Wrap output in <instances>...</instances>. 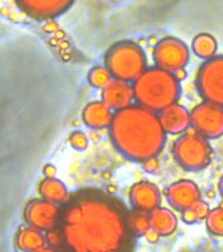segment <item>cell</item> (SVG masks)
Returning <instances> with one entry per match:
<instances>
[{
    "instance_id": "6da1fadb",
    "label": "cell",
    "mask_w": 223,
    "mask_h": 252,
    "mask_svg": "<svg viewBox=\"0 0 223 252\" xmlns=\"http://www.w3.org/2000/svg\"><path fill=\"white\" fill-rule=\"evenodd\" d=\"M121 198L97 188L71 193L62 206L58 230L62 252H134L137 236Z\"/></svg>"
},
{
    "instance_id": "9c48e42d",
    "label": "cell",
    "mask_w": 223,
    "mask_h": 252,
    "mask_svg": "<svg viewBox=\"0 0 223 252\" xmlns=\"http://www.w3.org/2000/svg\"><path fill=\"white\" fill-rule=\"evenodd\" d=\"M191 121L196 133L206 139L223 135V108L212 102L198 104L191 112Z\"/></svg>"
},
{
    "instance_id": "ac0fdd59",
    "label": "cell",
    "mask_w": 223,
    "mask_h": 252,
    "mask_svg": "<svg viewBox=\"0 0 223 252\" xmlns=\"http://www.w3.org/2000/svg\"><path fill=\"white\" fill-rule=\"evenodd\" d=\"M151 230L159 236H169L176 231L177 217L172 210L165 208H158L150 213Z\"/></svg>"
},
{
    "instance_id": "44dd1931",
    "label": "cell",
    "mask_w": 223,
    "mask_h": 252,
    "mask_svg": "<svg viewBox=\"0 0 223 252\" xmlns=\"http://www.w3.org/2000/svg\"><path fill=\"white\" fill-rule=\"evenodd\" d=\"M209 213H210V208H209V205L205 202V201L200 200L198 202L191 206L189 209L184 210V212L181 213V218L184 220L185 223H197V222H200L201 220H206L209 216Z\"/></svg>"
},
{
    "instance_id": "7c38bea8",
    "label": "cell",
    "mask_w": 223,
    "mask_h": 252,
    "mask_svg": "<svg viewBox=\"0 0 223 252\" xmlns=\"http://www.w3.org/2000/svg\"><path fill=\"white\" fill-rule=\"evenodd\" d=\"M129 200L134 210L151 213L160 205V192L150 181H138L130 188Z\"/></svg>"
},
{
    "instance_id": "5bb4252c",
    "label": "cell",
    "mask_w": 223,
    "mask_h": 252,
    "mask_svg": "<svg viewBox=\"0 0 223 252\" xmlns=\"http://www.w3.org/2000/svg\"><path fill=\"white\" fill-rule=\"evenodd\" d=\"M158 116L165 134H181L192 125L191 112L180 104L169 106Z\"/></svg>"
},
{
    "instance_id": "d4e9b609",
    "label": "cell",
    "mask_w": 223,
    "mask_h": 252,
    "mask_svg": "<svg viewBox=\"0 0 223 252\" xmlns=\"http://www.w3.org/2000/svg\"><path fill=\"white\" fill-rule=\"evenodd\" d=\"M143 164V168L147 172H155L158 168H159V161H158V158H153V159H149L142 163Z\"/></svg>"
},
{
    "instance_id": "cb8c5ba5",
    "label": "cell",
    "mask_w": 223,
    "mask_h": 252,
    "mask_svg": "<svg viewBox=\"0 0 223 252\" xmlns=\"http://www.w3.org/2000/svg\"><path fill=\"white\" fill-rule=\"evenodd\" d=\"M70 143L75 150L82 151V150H86L88 146V138L83 131H74L70 135Z\"/></svg>"
},
{
    "instance_id": "603a6c76",
    "label": "cell",
    "mask_w": 223,
    "mask_h": 252,
    "mask_svg": "<svg viewBox=\"0 0 223 252\" xmlns=\"http://www.w3.org/2000/svg\"><path fill=\"white\" fill-rule=\"evenodd\" d=\"M208 231L214 236H223V208L210 210L206 218Z\"/></svg>"
},
{
    "instance_id": "5b68a950",
    "label": "cell",
    "mask_w": 223,
    "mask_h": 252,
    "mask_svg": "<svg viewBox=\"0 0 223 252\" xmlns=\"http://www.w3.org/2000/svg\"><path fill=\"white\" fill-rule=\"evenodd\" d=\"M212 147L206 138L198 133H185L173 145V157L177 164L187 171H200L212 161Z\"/></svg>"
},
{
    "instance_id": "3957f363",
    "label": "cell",
    "mask_w": 223,
    "mask_h": 252,
    "mask_svg": "<svg viewBox=\"0 0 223 252\" xmlns=\"http://www.w3.org/2000/svg\"><path fill=\"white\" fill-rule=\"evenodd\" d=\"M133 90L138 105L154 113H160L177 104L181 96L180 80L175 74L159 67L147 68L141 78L134 82Z\"/></svg>"
},
{
    "instance_id": "4fadbf2b",
    "label": "cell",
    "mask_w": 223,
    "mask_h": 252,
    "mask_svg": "<svg viewBox=\"0 0 223 252\" xmlns=\"http://www.w3.org/2000/svg\"><path fill=\"white\" fill-rule=\"evenodd\" d=\"M101 97V101L116 113L133 105L131 104L134 100L133 86H130L129 83L113 79L109 86L102 90Z\"/></svg>"
},
{
    "instance_id": "9a60e30c",
    "label": "cell",
    "mask_w": 223,
    "mask_h": 252,
    "mask_svg": "<svg viewBox=\"0 0 223 252\" xmlns=\"http://www.w3.org/2000/svg\"><path fill=\"white\" fill-rule=\"evenodd\" d=\"M114 113L102 101H92L83 109V121L91 129L110 127Z\"/></svg>"
},
{
    "instance_id": "52a82bcc",
    "label": "cell",
    "mask_w": 223,
    "mask_h": 252,
    "mask_svg": "<svg viewBox=\"0 0 223 252\" xmlns=\"http://www.w3.org/2000/svg\"><path fill=\"white\" fill-rule=\"evenodd\" d=\"M154 62L161 70L176 74L184 70L191 58L188 45L176 37H165L154 47Z\"/></svg>"
},
{
    "instance_id": "f1b7e54d",
    "label": "cell",
    "mask_w": 223,
    "mask_h": 252,
    "mask_svg": "<svg viewBox=\"0 0 223 252\" xmlns=\"http://www.w3.org/2000/svg\"><path fill=\"white\" fill-rule=\"evenodd\" d=\"M220 192H221V196L223 197V176L221 179V183H220Z\"/></svg>"
},
{
    "instance_id": "30bf717a",
    "label": "cell",
    "mask_w": 223,
    "mask_h": 252,
    "mask_svg": "<svg viewBox=\"0 0 223 252\" xmlns=\"http://www.w3.org/2000/svg\"><path fill=\"white\" fill-rule=\"evenodd\" d=\"M71 0H23L17 7L35 20H50L62 15L72 7Z\"/></svg>"
},
{
    "instance_id": "4316f807",
    "label": "cell",
    "mask_w": 223,
    "mask_h": 252,
    "mask_svg": "<svg viewBox=\"0 0 223 252\" xmlns=\"http://www.w3.org/2000/svg\"><path fill=\"white\" fill-rule=\"evenodd\" d=\"M146 238H147V240H149V242H157L158 239H159V235H158L157 232L154 231V230H150L149 232H147V234H146Z\"/></svg>"
},
{
    "instance_id": "ffe728a7",
    "label": "cell",
    "mask_w": 223,
    "mask_h": 252,
    "mask_svg": "<svg viewBox=\"0 0 223 252\" xmlns=\"http://www.w3.org/2000/svg\"><path fill=\"white\" fill-rule=\"evenodd\" d=\"M129 226L135 236H146V234L151 230V220L150 213L141 212V210H130L129 212Z\"/></svg>"
},
{
    "instance_id": "8fae6325",
    "label": "cell",
    "mask_w": 223,
    "mask_h": 252,
    "mask_svg": "<svg viewBox=\"0 0 223 252\" xmlns=\"http://www.w3.org/2000/svg\"><path fill=\"white\" fill-rule=\"evenodd\" d=\"M165 196L173 209L183 213L201 200V190L194 181L179 180L169 185Z\"/></svg>"
},
{
    "instance_id": "8992f818",
    "label": "cell",
    "mask_w": 223,
    "mask_h": 252,
    "mask_svg": "<svg viewBox=\"0 0 223 252\" xmlns=\"http://www.w3.org/2000/svg\"><path fill=\"white\" fill-rule=\"evenodd\" d=\"M196 86L205 101L223 108V55L202 63L197 74Z\"/></svg>"
},
{
    "instance_id": "277c9868",
    "label": "cell",
    "mask_w": 223,
    "mask_h": 252,
    "mask_svg": "<svg viewBox=\"0 0 223 252\" xmlns=\"http://www.w3.org/2000/svg\"><path fill=\"white\" fill-rule=\"evenodd\" d=\"M105 67L114 80L135 82L147 70V58L138 43L120 41L106 51Z\"/></svg>"
},
{
    "instance_id": "e0dca14e",
    "label": "cell",
    "mask_w": 223,
    "mask_h": 252,
    "mask_svg": "<svg viewBox=\"0 0 223 252\" xmlns=\"http://www.w3.org/2000/svg\"><path fill=\"white\" fill-rule=\"evenodd\" d=\"M46 243V235L31 226H24L16 234V246L21 252H38Z\"/></svg>"
},
{
    "instance_id": "83f0119b",
    "label": "cell",
    "mask_w": 223,
    "mask_h": 252,
    "mask_svg": "<svg viewBox=\"0 0 223 252\" xmlns=\"http://www.w3.org/2000/svg\"><path fill=\"white\" fill-rule=\"evenodd\" d=\"M38 252H62L61 250H58V248H54V247H45L42 248V250H39Z\"/></svg>"
},
{
    "instance_id": "2e32d148",
    "label": "cell",
    "mask_w": 223,
    "mask_h": 252,
    "mask_svg": "<svg viewBox=\"0 0 223 252\" xmlns=\"http://www.w3.org/2000/svg\"><path fill=\"white\" fill-rule=\"evenodd\" d=\"M38 193L41 198L50 201L53 204L63 206L70 198L71 193L62 181L54 177V179H42L38 184Z\"/></svg>"
},
{
    "instance_id": "7402d4cb",
    "label": "cell",
    "mask_w": 223,
    "mask_h": 252,
    "mask_svg": "<svg viewBox=\"0 0 223 252\" xmlns=\"http://www.w3.org/2000/svg\"><path fill=\"white\" fill-rule=\"evenodd\" d=\"M113 78L105 66H95L88 72V82L95 88H106L112 83Z\"/></svg>"
},
{
    "instance_id": "484cf974",
    "label": "cell",
    "mask_w": 223,
    "mask_h": 252,
    "mask_svg": "<svg viewBox=\"0 0 223 252\" xmlns=\"http://www.w3.org/2000/svg\"><path fill=\"white\" fill-rule=\"evenodd\" d=\"M43 175L47 179H54L55 175H57V169L53 164H46L43 167Z\"/></svg>"
},
{
    "instance_id": "7a4b0ae2",
    "label": "cell",
    "mask_w": 223,
    "mask_h": 252,
    "mask_svg": "<svg viewBox=\"0 0 223 252\" xmlns=\"http://www.w3.org/2000/svg\"><path fill=\"white\" fill-rule=\"evenodd\" d=\"M109 135L122 155L143 163L161 153L167 134L157 113L141 105H131L114 113Z\"/></svg>"
},
{
    "instance_id": "ba28073f",
    "label": "cell",
    "mask_w": 223,
    "mask_h": 252,
    "mask_svg": "<svg viewBox=\"0 0 223 252\" xmlns=\"http://www.w3.org/2000/svg\"><path fill=\"white\" fill-rule=\"evenodd\" d=\"M62 214V206L43 198H33L24 208V220L27 226L39 231H53L58 228Z\"/></svg>"
},
{
    "instance_id": "d6986e66",
    "label": "cell",
    "mask_w": 223,
    "mask_h": 252,
    "mask_svg": "<svg viewBox=\"0 0 223 252\" xmlns=\"http://www.w3.org/2000/svg\"><path fill=\"white\" fill-rule=\"evenodd\" d=\"M217 47V39L214 38V35L209 34V33H200L197 34L192 41V50L193 53L202 59H212L216 57Z\"/></svg>"
}]
</instances>
